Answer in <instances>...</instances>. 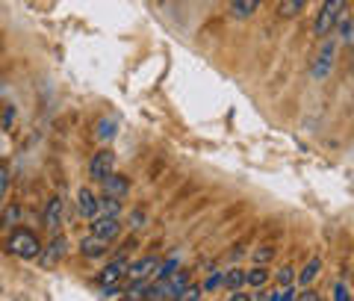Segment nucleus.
<instances>
[{
    "instance_id": "obj_25",
    "label": "nucleus",
    "mask_w": 354,
    "mask_h": 301,
    "mask_svg": "<svg viewBox=\"0 0 354 301\" xmlns=\"http://www.w3.org/2000/svg\"><path fill=\"white\" fill-rule=\"evenodd\" d=\"M272 257H274L272 248H257V251H254V260H257V263H269Z\"/></svg>"
},
{
    "instance_id": "obj_3",
    "label": "nucleus",
    "mask_w": 354,
    "mask_h": 301,
    "mask_svg": "<svg viewBox=\"0 0 354 301\" xmlns=\"http://www.w3.org/2000/svg\"><path fill=\"white\" fill-rule=\"evenodd\" d=\"M346 3H348V0H325V3H322V9H319V15H316V24H313L319 39H325V36H330V33L337 30L339 15L348 9Z\"/></svg>"
},
{
    "instance_id": "obj_24",
    "label": "nucleus",
    "mask_w": 354,
    "mask_h": 301,
    "mask_svg": "<svg viewBox=\"0 0 354 301\" xmlns=\"http://www.w3.org/2000/svg\"><path fill=\"white\" fill-rule=\"evenodd\" d=\"M292 269H290V266H283V269H278V284L281 286H286V284H292Z\"/></svg>"
},
{
    "instance_id": "obj_12",
    "label": "nucleus",
    "mask_w": 354,
    "mask_h": 301,
    "mask_svg": "<svg viewBox=\"0 0 354 301\" xmlns=\"http://www.w3.org/2000/svg\"><path fill=\"white\" fill-rule=\"evenodd\" d=\"M80 254L86 260H95V257H104L106 254V239L95 237V233H88V237L80 242Z\"/></svg>"
},
{
    "instance_id": "obj_20",
    "label": "nucleus",
    "mask_w": 354,
    "mask_h": 301,
    "mask_svg": "<svg viewBox=\"0 0 354 301\" xmlns=\"http://www.w3.org/2000/svg\"><path fill=\"white\" fill-rule=\"evenodd\" d=\"M221 284H225L230 293H234V289H239L242 284H245V272H242V269H227L225 272V281H221Z\"/></svg>"
},
{
    "instance_id": "obj_10",
    "label": "nucleus",
    "mask_w": 354,
    "mask_h": 301,
    "mask_svg": "<svg viewBox=\"0 0 354 301\" xmlns=\"http://www.w3.org/2000/svg\"><path fill=\"white\" fill-rule=\"evenodd\" d=\"M157 257H142L133 266H127V277L130 281H145V277H153V269H157Z\"/></svg>"
},
{
    "instance_id": "obj_18",
    "label": "nucleus",
    "mask_w": 354,
    "mask_h": 301,
    "mask_svg": "<svg viewBox=\"0 0 354 301\" xmlns=\"http://www.w3.org/2000/svg\"><path fill=\"white\" fill-rule=\"evenodd\" d=\"M18 221H21V207H18V204H9V207L3 210V216H0V228H3V230H12Z\"/></svg>"
},
{
    "instance_id": "obj_19",
    "label": "nucleus",
    "mask_w": 354,
    "mask_h": 301,
    "mask_svg": "<svg viewBox=\"0 0 354 301\" xmlns=\"http://www.w3.org/2000/svg\"><path fill=\"white\" fill-rule=\"evenodd\" d=\"M266 281H269V269H266L263 263H257L251 272H245V284H251V286H257V289H260Z\"/></svg>"
},
{
    "instance_id": "obj_23",
    "label": "nucleus",
    "mask_w": 354,
    "mask_h": 301,
    "mask_svg": "<svg viewBox=\"0 0 354 301\" xmlns=\"http://www.w3.org/2000/svg\"><path fill=\"white\" fill-rule=\"evenodd\" d=\"M334 298H337V301H351L354 295L348 293V286H346V284H334Z\"/></svg>"
},
{
    "instance_id": "obj_7",
    "label": "nucleus",
    "mask_w": 354,
    "mask_h": 301,
    "mask_svg": "<svg viewBox=\"0 0 354 301\" xmlns=\"http://www.w3.org/2000/svg\"><path fill=\"white\" fill-rule=\"evenodd\" d=\"M124 275H127V260H124V257H118L115 263H109L106 269L97 275V284H101L104 289H106V286H118Z\"/></svg>"
},
{
    "instance_id": "obj_28",
    "label": "nucleus",
    "mask_w": 354,
    "mask_h": 301,
    "mask_svg": "<svg viewBox=\"0 0 354 301\" xmlns=\"http://www.w3.org/2000/svg\"><path fill=\"white\" fill-rule=\"evenodd\" d=\"M130 225L133 228H142V225H145V213H139V210H136V213L130 216Z\"/></svg>"
},
{
    "instance_id": "obj_17",
    "label": "nucleus",
    "mask_w": 354,
    "mask_h": 301,
    "mask_svg": "<svg viewBox=\"0 0 354 301\" xmlns=\"http://www.w3.org/2000/svg\"><path fill=\"white\" fill-rule=\"evenodd\" d=\"M115 133H118V118L106 116V118L97 121V130H95V136H97V139H113Z\"/></svg>"
},
{
    "instance_id": "obj_4",
    "label": "nucleus",
    "mask_w": 354,
    "mask_h": 301,
    "mask_svg": "<svg viewBox=\"0 0 354 301\" xmlns=\"http://www.w3.org/2000/svg\"><path fill=\"white\" fill-rule=\"evenodd\" d=\"M113 172H115V154L113 151H97L92 157V163H88V177L97 181V183H101L106 174H113Z\"/></svg>"
},
{
    "instance_id": "obj_2",
    "label": "nucleus",
    "mask_w": 354,
    "mask_h": 301,
    "mask_svg": "<svg viewBox=\"0 0 354 301\" xmlns=\"http://www.w3.org/2000/svg\"><path fill=\"white\" fill-rule=\"evenodd\" d=\"M6 251L12 254V257L32 260V257H39L41 242H39V237H36L32 230H27V228H12V233H9V239H6Z\"/></svg>"
},
{
    "instance_id": "obj_22",
    "label": "nucleus",
    "mask_w": 354,
    "mask_h": 301,
    "mask_svg": "<svg viewBox=\"0 0 354 301\" xmlns=\"http://www.w3.org/2000/svg\"><path fill=\"white\" fill-rule=\"evenodd\" d=\"M221 281H225V272L218 269V272H213V275L207 277V281H204V286H201V289H204V293H213V289H218V286H221Z\"/></svg>"
},
{
    "instance_id": "obj_26",
    "label": "nucleus",
    "mask_w": 354,
    "mask_h": 301,
    "mask_svg": "<svg viewBox=\"0 0 354 301\" xmlns=\"http://www.w3.org/2000/svg\"><path fill=\"white\" fill-rule=\"evenodd\" d=\"M201 293H204V289H201V286H186L180 298H183V301H189V298L195 301V298H201Z\"/></svg>"
},
{
    "instance_id": "obj_11",
    "label": "nucleus",
    "mask_w": 354,
    "mask_h": 301,
    "mask_svg": "<svg viewBox=\"0 0 354 301\" xmlns=\"http://www.w3.org/2000/svg\"><path fill=\"white\" fill-rule=\"evenodd\" d=\"M62 210H65L62 198H50L48 207H44V228H48V230H59V225H62Z\"/></svg>"
},
{
    "instance_id": "obj_13",
    "label": "nucleus",
    "mask_w": 354,
    "mask_h": 301,
    "mask_svg": "<svg viewBox=\"0 0 354 301\" xmlns=\"http://www.w3.org/2000/svg\"><path fill=\"white\" fill-rule=\"evenodd\" d=\"M263 6V0H230V18L245 21Z\"/></svg>"
},
{
    "instance_id": "obj_21",
    "label": "nucleus",
    "mask_w": 354,
    "mask_h": 301,
    "mask_svg": "<svg viewBox=\"0 0 354 301\" xmlns=\"http://www.w3.org/2000/svg\"><path fill=\"white\" fill-rule=\"evenodd\" d=\"M177 257H171V260H165V263H157V269H153V281H160V277H169L171 272H177Z\"/></svg>"
},
{
    "instance_id": "obj_8",
    "label": "nucleus",
    "mask_w": 354,
    "mask_h": 301,
    "mask_svg": "<svg viewBox=\"0 0 354 301\" xmlns=\"http://www.w3.org/2000/svg\"><path fill=\"white\" fill-rule=\"evenodd\" d=\"M97 204H101V198H97L88 186H83L80 192H77V210H80V216H83V219L92 221V219L97 216Z\"/></svg>"
},
{
    "instance_id": "obj_6",
    "label": "nucleus",
    "mask_w": 354,
    "mask_h": 301,
    "mask_svg": "<svg viewBox=\"0 0 354 301\" xmlns=\"http://www.w3.org/2000/svg\"><path fill=\"white\" fill-rule=\"evenodd\" d=\"M65 254H68V239H65V237H53L48 242V248L39 251V257H41V266H57Z\"/></svg>"
},
{
    "instance_id": "obj_30",
    "label": "nucleus",
    "mask_w": 354,
    "mask_h": 301,
    "mask_svg": "<svg viewBox=\"0 0 354 301\" xmlns=\"http://www.w3.org/2000/svg\"><path fill=\"white\" fill-rule=\"evenodd\" d=\"M351 74H354V48H351Z\"/></svg>"
},
{
    "instance_id": "obj_16",
    "label": "nucleus",
    "mask_w": 354,
    "mask_h": 301,
    "mask_svg": "<svg viewBox=\"0 0 354 301\" xmlns=\"http://www.w3.org/2000/svg\"><path fill=\"white\" fill-rule=\"evenodd\" d=\"M165 281H169V286H171V298H180L183 289L189 286V275H186V272H171Z\"/></svg>"
},
{
    "instance_id": "obj_14",
    "label": "nucleus",
    "mask_w": 354,
    "mask_h": 301,
    "mask_svg": "<svg viewBox=\"0 0 354 301\" xmlns=\"http://www.w3.org/2000/svg\"><path fill=\"white\" fill-rule=\"evenodd\" d=\"M319 269H322V260H319V257H310V260L304 263L301 275H298V284H301V286L307 289V286H310V284H313L316 277H319Z\"/></svg>"
},
{
    "instance_id": "obj_9",
    "label": "nucleus",
    "mask_w": 354,
    "mask_h": 301,
    "mask_svg": "<svg viewBox=\"0 0 354 301\" xmlns=\"http://www.w3.org/2000/svg\"><path fill=\"white\" fill-rule=\"evenodd\" d=\"M104 195H113V198H124L127 192H130V181H127V177L124 174H106L104 177Z\"/></svg>"
},
{
    "instance_id": "obj_27",
    "label": "nucleus",
    "mask_w": 354,
    "mask_h": 301,
    "mask_svg": "<svg viewBox=\"0 0 354 301\" xmlns=\"http://www.w3.org/2000/svg\"><path fill=\"white\" fill-rule=\"evenodd\" d=\"M6 189H9V172H6V169H0V198L6 195Z\"/></svg>"
},
{
    "instance_id": "obj_29",
    "label": "nucleus",
    "mask_w": 354,
    "mask_h": 301,
    "mask_svg": "<svg viewBox=\"0 0 354 301\" xmlns=\"http://www.w3.org/2000/svg\"><path fill=\"white\" fill-rule=\"evenodd\" d=\"M346 42L354 48V18H351V24H348V30H346Z\"/></svg>"
},
{
    "instance_id": "obj_1",
    "label": "nucleus",
    "mask_w": 354,
    "mask_h": 301,
    "mask_svg": "<svg viewBox=\"0 0 354 301\" xmlns=\"http://www.w3.org/2000/svg\"><path fill=\"white\" fill-rule=\"evenodd\" d=\"M334 60H337V39H334V33H330V36L322 39L313 62H310V77H313L316 83H325L330 71H334Z\"/></svg>"
},
{
    "instance_id": "obj_5",
    "label": "nucleus",
    "mask_w": 354,
    "mask_h": 301,
    "mask_svg": "<svg viewBox=\"0 0 354 301\" xmlns=\"http://www.w3.org/2000/svg\"><path fill=\"white\" fill-rule=\"evenodd\" d=\"M88 233H95V237L101 239H115L121 233V216H95L92 225H88Z\"/></svg>"
},
{
    "instance_id": "obj_15",
    "label": "nucleus",
    "mask_w": 354,
    "mask_h": 301,
    "mask_svg": "<svg viewBox=\"0 0 354 301\" xmlns=\"http://www.w3.org/2000/svg\"><path fill=\"white\" fill-rule=\"evenodd\" d=\"M301 9H307V0H278V15L281 18H298Z\"/></svg>"
}]
</instances>
